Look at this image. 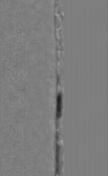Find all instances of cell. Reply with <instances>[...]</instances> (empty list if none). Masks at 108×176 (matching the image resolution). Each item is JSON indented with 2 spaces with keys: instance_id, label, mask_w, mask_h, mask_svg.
I'll return each instance as SVG.
<instances>
[{
  "instance_id": "6da1fadb",
  "label": "cell",
  "mask_w": 108,
  "mask_h": 176,
  "mask_svg": "<svg viewBox=\"0 0 108 176\" xmlns=\"http://www.w3.org/2000/svg\"><path fill=\"white\" fill-rule=\"evenodd\" d=\"M62 98L61 94L58 95L57 98V108H56V115L58 118H60L62 114Z\"/></svg>"
}]
</instances>
